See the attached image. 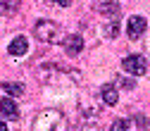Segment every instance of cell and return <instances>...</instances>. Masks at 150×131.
I'll list each match as a JSON object with an SVG mask.
<instances>
[{"label": "cell", "instance_id": "1", "mask_svg": "<svg viewBox=\"0 0 150 131\" xmlns=\"http://www.w3.org/2000/svg\"><path fill=\"white\" fill-rule=\"evenodd\" d=\"M122 67H124V72L131 74V76H143L148 72V62H145L143 55H129V57L122 60Z\"/></svg>", "mask_w": 150, "mask_h": 131}, {"label": "cell", "instance_id": "11", "mask_svg": "<svg viewBox=\"0 0 150 131\" xmlns=\"http://www.w3.org/2000/svg\"><path fill=\"white\" fill-rule=\"evenodd\" d=\"M129 119H115L112 122V126H110V131H129Z\"/></svg>", "mask_w": 150, "mask_h": 131}, {"label": "cell", "instance_id": "6", "mask_svg": "<svg viewBox=\"0 0 150 131\" xmlns=\"http://www.w3.org/2000/svg\"><path fill=\"white\" fill-rule=\"evenodd\" d=\"M62 45H64L67 55H79L83 50V38L81 36H67V38L62 41Z\"/></svg>", "mask_w": 150, "mask_h": 131}, {"label": "cell", "instance_id": "8", "mask_svg": "<svg viewBox=\"0 0 150 131\" xmlns=\"http://www.w3.org/2000/svg\"><path fill=\"white\" fill-rule=\"evenodd\" d=\"M100 96H103V103H105V105H117V100H119L117 86H112V84H105V86L100 88Z\"/></svg>", "mask_w": 150, "mask_h": 131}, {"label": "cell", "instance_id": "10", "mask_svg": "<svg viewBox=\"0 0 150 131\" xmlns=\"http://www.w3.org/2000/svg\"><path fill=\"white\" fill-rule=\"evenodd\" d=\"M19 7V0H0V14H10Z\"/></svg>", "mask_w": 150, "mask_h": 131}, {"label": "cell", "instance_id": "16", "mask_svg": "<svg viewBox=\"0 0 150 131\" xmlns=\"http://www.w3.org/2000/svg\"><path fill=\"white\" fill-rule=\"evenodd\" d=\"M0 131H7V124L5 122H0Z\"/></svg>", "mask_w": 150, "mask_h": 131}, {"label": "cell", "instance_id": "5", "mask_svg": "<svg viewBox=\"0 0 150 131\" xmlns=\"http://www.w3.org/2000/svg\"><path fill=\"white\" fill-rule=\"evenodd\" d=\"M29 50V41L24 38V36H17V38H12V43L7 45V52L14 55V57H19V55H26Z\"/></svg>", "mask_w": 150, "mask_h": 131}, {"label": "cell", "instance_id": "13", "mask_svg": "<svg viewBox=\"0 0 150 131\" xmlns=\"http://www.w3.org/2000/svg\"><path fill=\"white\" fill-rule=\"evenodd\" d=\"M136 124H138L141 129H148V119H145V115H136Z\"/></svg>", "mask_w": 150, "mask_h": 131}, {"label": "cell", "instance_id": "9", "mask_svg": "<svg viewBox=\"0 0 150 131\" xmlns=\"http://www.w3.org/2000/svg\"><path fill=\"white\" fill-rule=\"evenodd\" d=\"M3 91L17 98V96H22V93H24V84H10V81H5L3 84Z\"/></svg>", "mask_w": 150, "mask_h": 131}, {"label": "cell", "instance_id": "14", "mask_svg": "<svg viewBox=\"0 0 150 131\" xmlns=\"http://www.w3.org/2000/svg\"><path fill=\"white\" fill-rule=\"evenodd\" d=\"M119 84H122L124 88H134V86H136V81H134V79H131V81H129V79H119Z\"/></svg>", "mask_w": 150, "mask_h": 131}, {"label": "cell", "instance_id": "7", "mask_svg": "<svg viewBox=\"0 0 150 131\" xmlns=\"http://www.w3.org/2000/svg\"><path fill=\"white\" fill-rule=\"evenodd\" d=\"M93 3H96V10L98 12H103L107 17H112V14L119 12V3H117V0H93Z\"/></svg>", "mask_w": 150, "mask_h": 131}, {"label": "cell", "instance_id": "3", "mask_svg": "<svg viewBox=\"0 0 150 131\" xmlns=\"http://www.w3.org/2000/svg\"><path fill=\"white\" fill-rule=\"evenodd\" d=\"M145 26H148V22H145V17H141V14H134L131 19L126 22V36L131 41H136V38H141V36L145 33Z\"/></svg>", "mask_w": 150, "mask_h": 131}, {"label": "cell", "instance_id": "12", "mask_svg": "<svg viewBox=\"0 0 150 131\" xmlns=\"http://www.w3.org/2000/svg\"><path fill=\"white\" fill-rule=\"evenodd\" d=\"M117 33H119V24H117V22H112V24L105 26V36H107V38H115Z\"/></svg>", "mask_w": 150, "mask_h": 131}, {"label": "cell", "instance_id": "4", "mask_svg": "<svg viewBox=\"0 0 150 131\" xmlns=\"http://www.w3.org/2000/svg\"><path fill=\"white\" fill-rule=\"evenodd\" d=\"M0 115L12 119V122H17L19 119V107H17V103L12 98H0Z\"/></svg>", "mask_w": 150, "mask_h": 131}, {"label": "cell", "instance_id": "2", "mask_svg": "<svg viewBox=\"0 0 150 131\" xmlns=\"http://www.w3.org/2000/svg\"><path fill=\"white\" fill-rule=\"evenodd\" d=\"M33 33H36V38H38V41H43V43H52L55 36H57V24L50 22V19H41V22H36Z\"/></svg>", "mask_w": 150, "mask_h": 131}, {"label": "cell", "instance_id": "15", "mask_svg": "<svg viewBox=\"0 0 150 131\" xmlns=\"http://www.w3.org/2000/svg\"><path fill=\"white\" fill-rule=\"evenodd\" d=\"M50 3H57L60 7H69V5L74 3V0H50Z\"/></svg>", "mask_w": 150, "mask_h": 131}]
</instances>
